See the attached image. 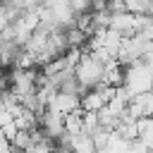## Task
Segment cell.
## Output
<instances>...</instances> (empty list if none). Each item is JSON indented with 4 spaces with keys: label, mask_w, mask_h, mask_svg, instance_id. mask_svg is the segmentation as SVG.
Returning a JSON list of instances; mask_svg holds the SVG:
<instances>
[{
    "label": "cell",
    "mask_w": 153,
    "mask_h": 153,
    "mask_svg": "<svg viewBox=\"0 0 153 153\" xmlns=\"http://www.w3.org/2000/svg\"><path fill=\"white\" fill-rule=\"evenodd\" d=\"M74 74H76V79H79V84H81L84 93H86V91H93V88L103 86L105 65H103L93 53H84L81 62H79V65H76V69H74ZM84 93H81V96H84Z\"/></svg>",
    "instance_id": "1"
},
{
    "label": "cell",
    "mask_w": 153,
    "mask_h": 153,
    "mask_svg": "<svg viewBox=\"0 0 153 153\" xmlns=\"http://www.w3.org/2000/svg\"><path fill=\"white\" fill-rule=\"evenodd\" d=\"M124 88L129 91L131 98L153 91V69L146 62H136L131 67H124Z\"/></svg>",
    "instance_id": "2"
},
{
    "label": "cell",
    "mask_w": 153,
    "mask_h": 153,
    "mask_svg": "<svg viewBox=\"0 0 153 153\" xmlns=\"http://www.w3.org/2000/svg\"><path fill=\"white\" fill-rule=\"evenodd\" d=\"M38 127H41V131H43L48 139L57 141V139L65 134V115H60V112H55V110H45V112L38 117Z\"/></svg>",
    "instance_id": "3"
},
{
    "label": "cell",
    "mask_w": 153,
    "mask_h": 153,
    "mask_svg": "<svg viewBox=\"0 0 153 153\" xmlns=\"http://www.w3.org/2000/svg\"><path fill=\"white\" fill-rule=\"evenodd\" d=\"M81 108V96H72V93H62V91H57L55 96H53V100H50V105H48V110H55V112H60V115H69V112H74V110H79Z\"/></svg>",
    "instance_id": "4"
},
{
    "label": "cell",
    "mask_w": 153,
    "mask_h": 153,
    "mask_svg": "<svg viewBox=\"0 0 153 153\" xmlns=\"http://www.w3.org/2000/svg\"><path fill=\"white\" fill-rule=\"evenodd\" d=\"M108 105V96H105V86H98L93 91H86L81 96V110L84 112H100Z\"/></svg>",
    "instance_id": "5"
},
{
    "label": "cell",
    "mask_w": 153,
    "mask_h": 153,
    "mask_svg": "<svg viewBox=\"0 0 153 153\" xmlns=\"http://www.w3.org/2000/svg\"><path fill=\"white\" fill-rule=\"evenodd\" d=\"M103 86H112V88H120V86H124V65H120V60H115V62L105 65Z\"/></svg>",
    "instance_id": "6"
},
{
    "label": "cell",
    "mask_w": 153,
    "mask_h": 153,
    "mask_svg": "<svg viewBox=\"0 0 153 153\" xmlns=\"http://www.w3.org/2000/svg\"><path fill=\"white\" fill-rule=\"evenodd\" d=\"M84 131V110L79 108V110H74V112H69L67 117H65V134H81Z\"/></svg>",
    "instance_id": "7"
},
{
    "label": "cell",
    "mask_w": 153,
    "mask_h": 153,
    "mask_svg": "<svg viewBox=\"0 0 153 153\" xmlns=\"http://www.w3.org/2000/svg\"><path fill=\"white\" fill-rule=\"evenodd\" d=\"M136 124H139V141L153 148V117H141Z\"/></svg>",
    "instance_id": "8"
},
{
    "label": "cell",
    "mask_w": 153,
    "mask_h": 153,
    "mask_svg": "<svg viewBox=\"0 0 153 153\" xmlns=\"http://www.w3.org/2000/svg\"><path fill=\"white\" fill-rule=\"evenodd\" d=\"M124 7H127V12L146 17L153 12V0H124Z\"/></svg>",
    "instance_id": "9"
},
{
    "label": "cell",
    "mask_w": 153,
    "mask_h": 153,
    "mask_svg": "<svg viewBox=\"0 0 153 153\" xmlns=\"http://www.w3.org/2000/svg\"><path fill=\"white\" fill-rule=\"evenodd\" d=\"M67 5L76 12V14H84V12H93L91 7V0H67Z\"/></svg>",
    "instance_id": "10"
},
{
    "label": "cell",
    "mask_w": 153,
    "mask_h": 153,
    "mask_svg": "<svg viewBox=\"0 0 153 153\" xmlns=\"http://www.w3.org/2000/svg\"><path fill=\"white\" fill-rule=\"evenodd\" d=\"M151 14H153V12H151Z\"/></svg>",
    "instance_id": "11"
}]
</instances>
